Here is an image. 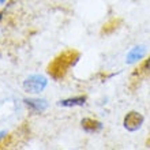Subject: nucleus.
I'll use <instances>...</instances> for the list:
<instances>
[{"instance_id":"9d476101","label":"nucleus","mask_w":150,"mask_h":150,"mask_svg":"<svg viewBox=\"0 0 150 150\" xmlns=\"http://www.w3.org/2000/svg\"><path fill=\"white\" fill-rule=\"evenodd\" d=\"M3 3H6V0H0V4H3Z\"/></svg>"},{"instance_id":"20e7f679","label":"nucleus","mask_w":150,"mask_h":150,"mask_svg":"<svg viewBox=\"0 0 150 150\" xmlns=\"http://www.w3.org/2000/svg\"><path fill=\"white\" fill-rule=\"evenodd\" d=\"M23 103L33 112H44L48 108V103L42 98H25Z\"/></svg>"},{"instance_id":"423d86ee","label":"nucleus","mask_w":150,"mask_h":150,"mask_svg":"<svg viewBox=\"0 0 150 150\" xmlns=\"http://www.w3.org/2000/svg\"><path fill=\"white\" fill-rule=\"evenodd\" d=\"M81 124H82V128L86 132H98V131L103 130V123L98 122V120H94V119H90V117H86L83 119L82 122H81Z\"/></svg>"},{"instance_id":"1a4fd4ad","label":"nucleus","mask_w":150,"mask_h":150,"mask_svg":"<svg viewBox=\"0 0 150 150\" xmlns=\"http://www.w3.org/2000/svg\"><path fill=\"white\" fill-rule=\"evenodd\" d=\"M7 137V132L6 131H0V142H1V139H4Z\"/></svg>"},{"instance_id":"f257e3e1","label":"nucleus","mask_w":150,"mask_h":150,"mask_svg":"<svg viewBox=\"0 0 150 150\" xmlns=\"http://www.w3.org/2000/svg\"><path fill=\"white\" fill-rule=\"evenodd\" d=\"M79 60V53L74 49H68L64 51L63 53H60L59 56H56L52 60L49 66H48V74L51 75L55 81L64 78V75L67 74L68 68L76 64Z\"/></svg>"},{"instance_id":"7ed1b4c3","label":"nucleus","mask_w":150,"mask_h":150,"mask_svg":"<svg viewBox=\"0 0 150 150\" xmlns=\"http://www.w3.org/2000/svg\"><path fill=\"white\" fill-rule=\"evenodd\" d=\"M143 122H145V117L142 115L137 111H131L124 116V120H123V126L127 131L130 132H134V131H138L141 127H142Z\"/></svg>"},{"instance_id":"9b49d317","label":"nucleus","mask_w":150,"mask_h":150,"mask_svg":"<svg viewBox=\"0 0 150 150\" xmlns=\"http://www.w3.org/2000/svg\"><path fill=\"white\" fill-rule=\"evenodd\" d=\"M1 18H3V14H0V19H1Z\"/></svg>"},{"instance_id":"0eeeda50","label":"nucleus","mask_w":150,"mask_h":150,"mask_svg":"<svg viewBox=\"0 0 150 150\" xmlns=\"http://www.w3.org/2000/svg\"><path fill=\"white\" fill-rule=\"evenodd\" d=\"M86 103V97L81 96V97H74V98H66L59 101L60 107H66V108H71V107H82Z\"/></svg>"},{"instance_id":"6e6552de","label":"nucleus","mask_w":150,"mask_h":150,"mask_svg":"<svg viewBox=\"0 0 150 150\" xmlns=\"http://www.w3.org/2000/svg\"><path fill=\"white\" fill-rule=\"evenodd\" d=\"M142 68L145 70V71H150V57H149V59L145 60V63H143Z\"/></svg>"},{"instance_id":"f03ea898","label":"nucleus","mask_w":150,"mask_h":150,"mask_svg":"<svg viewBox=\"0 0 150 150\" xmlns=\"http://www.w3.org/2000/svg\"><path fill=\"white\" fill-rule=\"evenodd\" d=\"M48 81L42 75H30L23 81V90L28 93H41L47 87Z\"/></svg>"},{"instance_id":"39448f33","label":"nucleus","mask_w":150,"mask_h":150,"mask_svg":"<svg viewBox=\"0 0 150 150\" xmlns=\"http://www.w3.org/2000/svg\"><path fill=\"white\" fill-rule=\"evenodd\" d=\"M146 55V49H145V47H142V45H139V47H135L132 48L130 52H128V55H127V64H132V63H137L138 60L143 59V56Z\"/></svg>"}]
</instances>
